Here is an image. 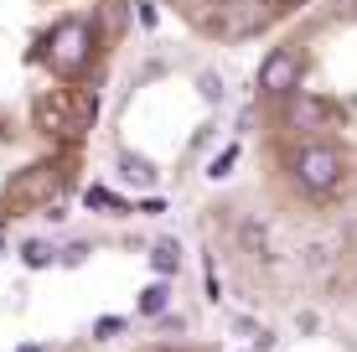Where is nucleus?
Returning <instances> with one entry per match:
<instances>
[{
	"label": "nucleus",
	"instance_id": "14",
	"mask_svg": "<svg viewBox=\"0 0 357 352\" xmlns=\"http://www.w3.org/2000/svg\"><path fill=\"white\" fill-rule=\"evenodd\" d=\"M16 352H42V347H16Z\"/></svg>",
	"mask_w": 357,
	"mask_h": 352
},
{
	"label": "nucleus",
	"instance_id": "2",
	"mask_svg": "<svg viewBox=\"0 0 357 352\" xmlns=\"http://www.w3.org/2000/svg\"><path fill=\"white\" fill-rule=\"evenodd\" d=\"M47 63H52L57 72H73L89 63V26L83 21H68V26L52 31V42H47Z\"/></svg>",
	"mask_w": 357,
	"mask_h": 352
},
{
	"label": "nucleus",
	"instance_id": "12",
	"mask_svg": "<svg viewBox=\"0 0 357 352\" xmlns=\"http://www.w3.org/2000/svg\"><path fill=\"white\" fill-rule=\"evenodd\" d=\"M202 99H207V104L223 99V83H218V72H202Z\"/></svg>",
	"mask_w": 357,
	"mask_h": 352
},
{
	"label": "nucleus",
	"instance_id": "10",
	"mask_svg": "<svg viewBox=\"0 0 357 352\" xmlns=\"http://www.w3.org/2000/svg\"><path fill=\"white\" fill-rule=\"evenodd\" d=\"M52 187V166H42V176H21L16 181V197H26V192H47Z\"/></svg>",
	"mask_w": 357,
	"mask_h": 352
},
{
	"label": "nucleus",
	"instance_id": "5",
	"mask_svg": "<svg viewBox=\"0 0 357 352\" xmlns=\"http://www.w3.org/2000/svg\"><path fill=\"white\" fill-rule=\"evenodd\" d=\"M151 270H161V275L181 270V244H176V238H161V244L151 249Z\"/></svg>",
	"mask_w": 357,
	"mask_h": 352
},
{
	"label": "nucleus",
	"instance_id": "1",
	"mask_svg": "<svg viewBox=\"0 0 357 352\" xmlns=\"http://www.w3.org/2000/svg\"><path fill=\"white\" fill-rule=\"evenodd\" d=\"M295 181H301L305 192H331L342 181V155L331 151V145H305V151L295 155Z\"/></svg>",
	"mask_w": 357,
	"mask_h": 352
},
{
	"label": "nucleus",
	"instance_id": "9",
	"mask_svg": "<svg viewBox=\"0 0 357 352\" xmlns=\"http://www.w3.org/2000/svg\"><path fill=\"white\" fill-rule=\"evenodd\" d=\"M21 264L42 270V264H52V249H47V244H36V238H31V244H21Z\"/></svg>",
	"mask_w": 357,
	"mask_h": 352
},
{
	"label": "nucleus",
	"instance_id": "8",
	"mask_svg": "<svg viewBox=\"0 0 357 352\" xmlns=\"http://www.w3.org/2000/svg\"><path fill=\"white\" fill-rule=\"evenodd\" d=\"M233 166H238V145H228V151H218V161L207 166V176H213V181H223V176L233 171Z\"/></svg>",
	"mask_w": 357,
	"mask_h": 352
},
{
	"label": "nucleus",
	"instance_id": "3",
	"mask_svg": "<svg viewBox=\"0 0 357 352\" xmlns=\"http://www.w3.org/2000/svg\"><path fill=\"white\" fill-rule=\"evenodd\" d=\"M301 72H305L301 52H295V47H280V52H269L259 63V89L264 93H295L301 89Z\"/></svg>",
	"mask_w": 357,
	"mask_h": 352
},
{
	"label": "nucleus",
	"instance_id": "11",
	"mask_svg": "<svg viewBox=\"0 0 357 352\" xmlns=\"http://www.w3.org/2000/svg\"><path fill=\"white\" fill-rule=\"evenodd\" d=\"M125 332V316H98L93 321V337H119Z\"/></svg>",
	"mask_w": 357,
	"mask_h": 352
},
{
	"label": "nucleus",
	"instance_id": "7",
	"mask_svg": "<svg viewBox=\"0 0 357 352\" xmlns=\"http://www.w3.org/2000/svg\"><path fill=\"white\" fill-rule=\"evenodd\" d=\"M290 125L295 130H321V104L316 99H295L290 104Z\"/></svg>",
	"mask_w": 357,
	"mask_h": 352
},
{
	"label": "nucleus",
	"instance_id": "13",
	"mask_svg": "<svg viewBox=\"0 0 357 352\" xmlns=\"http://www.w3.org/2000/svg\"><path fill=\"white\" fill-rule=\"evenodd\" d=\"M83 254H89V244H73V249H63V259L68 264H83Z\"/></svg>",
	"mask_w": 357,
	"mask_h": 352
},
{
	"label": "nucleus",
	"instance_id": "6",
	"mask_svg": "<svg viewBox=\"0 0 357 352\" xmlns=\"http://www.w3.org/2000/svg\"><path fill=\"white\" fill-rule=\"evenodd\" d=\"M166 306H171V285L166 280H155V285L140 290V316H161Z\"/></svg>",
	"mask_w": 357,
	"mask_h": 352
},
{
	"label": "nucleus",
	"instance_id": "15",
	"mask_svg": "<svg viewBox=\"0 0 357 352\" xmlns=\"http://www.w3.org/2000/svg\"><path fill=\"white\" fill-rule=\"evenodd\" d=\"M285 6H301V0H285Z\"/></svg>",
	"mask_w": 357,
	"mask_h": 352
},
{
	"label": "nucleus",
	"instance_id": "4",
	"mask_svg": "<svg viewBox=\"0 0 357 352\" xmlns=\"http://www.w3.org/2000/svg\"><path fill=\"white\" fill-rule=\"evenodd\" d=\"M119 176H125L130 187H151V181H155V166L145 161V155H135V151H119Z\"/></svg>",
	"mask_w": 357,
	"mask_h": 352
}]
</instances>
